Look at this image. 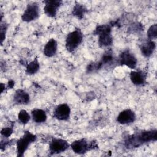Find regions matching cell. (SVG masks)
<instances>
[{
  "label": "cell",
  "instance_id": "6da1fadb",
  "mask_svg": "<svg viewBox=\"0 0 157 157\" xmlns=\"http://www.w3.org/2000/svg\"><path fill=\"white\" fill-rule=\"evenodd\" d=\"M157 139V130H142L128 136L124 140V145L128 149L138 148L139 147Z\"/></svg>",
  "mask_w": 157,
  "mask_h": 157
},
{
  "label": "cell",
  "instance_id": "7a4b0ae2",
  "mask_svg": "<svg viewBox=\"0 0 157 157\" xmlns=\"http://www.w3.org/2000/svg\"><path fill=\"white\" fill-rule=\"evenodd\" d=\"M113 24H103L98 25L93 33L98 36V44L101 47H107L113 43L112 26Z\"/></svg>",
  "mask_w": 157,
  "mask_h": 157
},
{
  "label": "cell",
  "instance_id": "3957f363",
  "mask_svg": "<svg viewBox=\"0 0 157 157\" xmlns=\"http://www.w3.org/2000/svg\"><path fill=\"white\" fill-rule=\"evenodd\" d=\"M37 139L36 134L31 132L29 131L24 132L23 135L17 140L16 147H17V156H23L25 151L28 148L29 146Z\"/></svg>",
  "mask_w": 157,
  "mask_h": 157
},
{
  "label": "cell",
  "instance_id": "277c9868",
  "mask_svg": "<svg viewBox=\"0 0 157 157\" xmlns=\"http://www.w3.org/2000/svg\"><path fill=\"white\" fill-rule=\"evenodd\" d=\"M83 40V34L79 28L70 32L66 36L65 40V47L66 50L70 52H74L82 44Z\"/></svg>",
  "mask_w": 157,
  "mask_h": 157
},
{
  "label": "cell",
  "instance_id": "5b68a950",
  "mask_svg": "<svg viewBox=\"0 0 157 157\" xmlns=\"http://www.w3.org/2000/svg\"><path fill=\"white\" fill-rule=\"evenodd\" d=\"M70 147L75 153L82 155L98 148V144L94 140L88 142L86 139L82 138L72 142L70 144Z\"/></svg>",
  "mask_w": 157,
  "mask_h": 157
},
{
  "label": "cell",
  "instance_id": "8992f818",
  "mask_svg": "<svg viewBox=\"0 0 157 157\" xmlns=\"http://www.w3.org/2000/svg\"><path fill=\"white\" fill-rule=\"evenodd\" d=\"M39 14L40 7L38 4L36 2H33L26 6L21 15V20L24 22L29 23L38 18Z\"/></svg>",
  "mask_w": 157,
  "mask_h": 157
},
{
  "label": "cell",
  "instance_id": "52a82bcc",
  "mask_svg": "<svg viewBox=\"0 0 157 157\" xmlns=\"http://www.w3.org/2000/svg\"><path fill=\"white\" fill-rule=\"evenodd\" d=\"M118 62L120 65L126 66L131 69H135L137 64V59L133 53L129 50H123L119 55Z\"/></svg>",
  "mask_w": 157,
  "mask_h": 157
},
{
  "label": "cell",
  "instance_id": "ba28073f",
  "mask_svg": "<svg viewBox=\"0 0 157 157\" xmlns=\"http://www.w3.org/2000/svg\"><path fill=\"white\" fill-rule=\"evenodd\" d=\"M70 147L69 142L61 138H53L49 143V151L52 155H56L64 152Z\"/></svg>",
  "mask_w": 157,
  "mask_h": 157
},
{
  "label": "cell",
  "instance_id": "9c48e42d",
  "mask_svg": "<svg viewBox=\"0 0 157 157\" xmlns=\"http://www.w3.org/2000/svg\"><path fill=\"white\" fill-rule=\"evenodd\" d=\"M71 108L66 103L58 105L53 110V117L59 121H67L71 115Z\"/></svg>",
  "mask_w": 157,
  "mask_h": 157
},
{
  "label": "cell",
  "instance_id": "30bf717a",
  "mask_svg": "<svg viewBox=\"0 0 157 157\" xmlns=\"http://www.w3.org/2000/svg\"><path fill=\"white\" fill-rule=\"evenodd\" d=\"M43 2L44 3V13L48 17L52 18L56 16L57 12L62 4V1L59 0H47L43 1Z\"/></svg>",
  "mask_w": 157,
  "mask_h": 157
},
{
  "label": "cell",
  "instance_id": "8fae6325",
  "mask_svg": "<svg viewBox=\"0 0 157 157\" xmlns=\"http://www.w3.org/2000/svg\"><path fill=\"white\" fill-rule=\"evenodd\" d=\"M136 119V115L135 112L130 109H126L119 113L116 120L121 124H129L133 123Z\"/></svg>",
  "mask_w": 157,
  "mask_h": 157
},
{
  "label": "cell",
  "instance_id": "7c38bea8",
  "mask_svg": "<svg viewBox=\"0 0 157 157\" xmlns=\"http://www.w3.org/2000/svg\"><path fill=\"white\" fill-rule=\"evenodd\" d=\"M129 78L134 85L143 86L146 83L147 74L141 70L132 71L130 72Z\"/></svg>",
  "mask_w": 157,
  "mask_h": 157
},
{
  "label": "cell",
  "instance_id": "4fadbf2b",
  "mask_svg": "<svg viewBox=\"0 0 157 157\" xmlns=\"http://www.w3.org/2000/svg\"><path fill=\"white\" fill-rule=\"evenodd\" d=\"M13 102L18 105H26L30 102L29 94L23 89H18L13 95Z\"/></svg>",
  "mask_w": 157,
  "mask_h": 157
},
{
  "label": "cell",
  "instance_id": "5bb4252c",
  "mask_svg": "<svg viewBox=\"0 0 157 157\" xmlns=\"http://www.w3.org/2000/svg\"><path fill=\"white\" fill-rule=\"evenodd\" d=\"M156 48V43L154 40L148 39L143 42L140 47L141 53L146 58L150 57L154 53Z\"/></svg>",
  "mask_w": 157,
  "mask_h": 157
},
{
  "label": "cell",
  "instance_id": "9a60e30c",
  "mask_svg": "<svg viewBox=\"0 0 157 157\" xmlns=\"http://www.w3.org/2000/svg\"><path fill=\"white\" fill-rule=\"evenodd\" d=\"M58 43L55 39H49L44 48V55L47 57H53L57 52Z\"/></svg>",
  "mask_w": 157,
  "mask_h": 157
},
{
  "label": "cell",
  "instance_id": "2e32d148",
  "mask_svg": "<svg viewBox=\"0 0 157 157\" xmlns=\"http://www.w3.org/2000/svg\"><path fill=\"white\" fill-rule=\"evenodd\" d=\"M31 118L35 123H42L46 121L47 116L46 112L41 109H34L31 112Z\"/></svg>",
  "mask_w": 157,
  "mask_h": 157
},
{
  "label": "cell",
  "instance_id": "e0dca14e",
  "mask_svg": "<svg viewBox=\"0 0 157 157\" xmlns=\"http://www.w3.org/2000/svg\"><path fill=\"white\" fill-rule=\"evenodd\" d=\"M40 69V63L37 58L29 62L26 66V73L28 75H34L36 74Z\"/></svg>",
  "mask_w": 157,
  "mask_h": 157
},
{
  "label": "cell",
  "instance_id": "ac0fdd59",
  "mask_svg": "<svg viewBox=\"0 0 157 157\" xmlns=\"http://www.w3.org/2000/svg\"><path fill=\"white\" fill-rule=\"evenodd\" d=\"M86 12L87 9L83 4L77 3L74 6L72 13V15L77 18L82 19Z\"/></svg>",
  "mask_w": 157,
  "mask_h": 157
},
{
  "label": "cell",
  "instance_id": "d6986e66",
  "mask_svg": "<svg viewBox=\"0 0 157 157\" xmlns=\"http://www.w3.org/2000/svg\"><path fill=\"white\" fill-rule=\"evenodd\" d=\"M113 59L114 57L112 52L111 50H107L102 55L101 59L98 61L102 67L105 65H108L112 63V62L113 61Z\"/></svg>",
  "mask_w": 157,
  "mask_h": 157
},
{
  "label": "cell",
  "instance_id": "ffe728a7",
  "mask_svg": "<svg viewBox=\"0 0 157 157\" xmlns=\"http://www.w3.org/2000/svg\"><path fill=\"white\" fill-rule=\"evenodd\" d=\"M18 121L21 123H22L23 124H26L30 120L31 115L26 110L23 109V110H21L18 112Z\"/></svg>",
  "mask_w": 157,
  "mask_h": 157
},
{
  "label": "cell",
  "instance_id": "44dd1931",
  "mask_svg": "<svg viewBox=\"0 0 157 157\" xmlns=\"http://www.w3.org/2000/svg\"><path fill=\"white\" fill-rule=\"evenodd\" d=\"M148 39L153 40L156 39L157 37V25L153 24L151 25L147 30V33Z\"/></svg>",
  "mask_w": 157,
  "mask_h": 157
},
{
  "label": "cell",
  "instance_id": "7402d4cb",
  "mask_svg": "<svg viewBox=\"0 0 157 157\" xmlns=\"http://www.w3.org/2000/svg\"><path fill=\"white\" fill-rule=\"evenodd\" d=\"M0 31H1V44H2L4 40L6 39V34L7 30V25L5 22L1 21V28H0Z\"/></svg>",
  "mask_w": 157,
  "mask_h": 157
},
{
  "label": "cell",
  "instance_id": "603a6c76",
  "mask_svg": "<svg viewBox=\"0 0 157 157\" xmlns=\"http://www.w3.org/2000/svg\"><path fill=\"white\" fill-rule=\"evenodd\" d=\"M13 132V127H4L1 129V134L4 138H8L12 134Z\"/></svg>",
  "mask_w": 157,
  "mask_h": 157
},
{
  "label": "cell",
  "instance_id": "cb8c5ba5",
  "mask_svg": "<svg viewBox=\"0 0 157 157\" xmlns=\"http://www.w3.org/2000/svg\"><path fill=\"white\" fill-rule=\"evenodd\" d=\"M14 84L15 83H14V82L13 80L9 81V82H8V86H9V88H13V86H14Z\"/></svg>",
  "mask_w": 157,
  "mask_h": 157
}]
</instances>
